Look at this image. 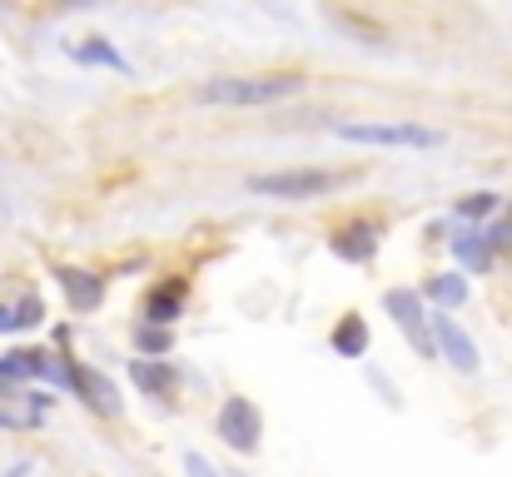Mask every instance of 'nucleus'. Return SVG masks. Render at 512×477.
<instances>
[{
    "label": "nucleus",
    "mask_w": 512,
    "mask_h": 477,
    "mask_svg": "<svg viewBox=\"0 0 512 477\" xmlns=\"http://www.w3.org/2000/svg\"><path fill=\"white\" fill-rule=\"evenodd\" d=\"M353 179H358V169H274V174H254L249 189L264 194V199L299 204V199H324V194H334Z\"/></svg>",
    "instance_id": "nucleus-2"
},
{
    "label": "nucleus",
    "mask_w": 512,
    "mask_h": 477,
    "mask_svg": "<svg viewBox=\"0 0 512 477\" xmlns=\"http://www.w3.org/2000/svg\"><path fill=\"white\" fill-rule=\"evenodd\" d=\"M329 20L339 25L343 35H353L358 45H383V40H388V30H383L378 20H368V15H353V10H339V5H329Z\"/></svg>",
    "instance_id": "nucleus-14"
},
{
    "label": "nucleus",
    "mask_w": 512,
    "mask_h": 477,
    "mask_svg": "<svg viewBox=\"0 0 512 477\" xmlns=\"http://www.w3.org/2000/svg\"><path fill=\"white\" fill-rule=\"evenodd\" d=\"M329 249L339 254L343 264H368V259L378 254V234H373L368 224H348V229H339V234L329 239Z\"/></svg>",
    "instance_id": "nucleus-8"
},
{
    "label": "nucleus",
    "mask_w": 512,
    "mask_h": 477,
    "mask_svg": "<svg viewBox=\"0 0 512 477\" xmlns=\"http://www.w3.org/2000/svg\"><path fill=\"white\" fill-rule=\"evenodd\" d=\"M339 140L348 145H368V150H438L443 135L428 130V125H413V120H343Z\"/></svg>",
    "instance_id": "nucleus-3"
},
{
    "label": "nucleus",
    "mask_w": 512,
    "mask_h": 477,
    "mask_svg": "<svg viewBox=\"0 0 512 477\" xmlns=\"http://www.w3.org/2000/svg\"><path fill=\"white\" fill-rule=\"evenodd\" d=\"M70 60H80V65H105V70H120V75L130 70V60H125L105 35H90L85 45H70Z\"/></svg>",
    "instance_id": "nucleus-12"
},
{
    "label": "nucleus",
    "mask_w": 512,
    "mask_h": 477,
    "mask_svg": "<svg viewBox=\"0 0 512 477\" xmlns=\"http://www.w3.org/2000/svg\"><path fill=\"white\" fill-rule=\"evenodd\" d=\"M184 294H189V284L179 279V284H160L155 294H150V304H145V323H160V328H170L179 309H184Z\"/></svg>",
    "instance_id": "nucleus-11"
},
{
    "label": "nucleus",
    "mask_w": 512,
    "mask_h": 477,
    "mask_svg": "<svg viewBox=\"0 0 512 477\" xmlns=\"http://www.w3.org/2000/svg\"><path fill=\"white\" fill-rule=\"evenodd\" d=\"M130 383L150 398H174V368L165 358H130Z\"/></svg>",
    "instance_id": "nucleus-9"
},
{
    "label": "nucleus",
    "mask_w": 512,
    "mask_h": 477,
    "mask_svg": "<svg viewBox=\"0 0 512 477\" xmlns=\"http://www.w3.org/2000/svg\"><path fill=\"white\" fill-rule=\"evenodd\" d=\"M55 279H60V289H65V299H70V309H75V314H90V309H100V299H105V284H100L95 274H85V269H60Z\"/></svg>",
    "instance_id": "nucleus-7"
},
{
    "label": "nucleus",
    "mask_w": 512,
    "mask_h": 477,
    "mask_svg": "<svg viewBox=\"0 0 512 477\" xmlns=\"http://www.w3.org/2000/svg\"><path fill=\"white\" fill-rule=\"evenodd\" d=\"M453 254H458L468 269H488V264H493L488 229H483V234H478V229H463V234H453Z\"/></svg>",
    "instance_id": "nucleus-15"
},
{
    "label": "nucleus",
    "mask_w": 512,
    "mask_h": 477,
    "mask_svg": "<svg viewBox=\"0 0 512 477\" xmlns=\"http://www.w3.org/2000/svg\"><path fill=\"white\" fill-rule=\"evenodd\" d=\"M299 90H304V75H289V70H274V75H219V80H204L194 90V100L229 105V110H254V105L294 100Z\"/></svg>",
    "instance_id": "nucleus-1"
},
{
    "label": "nucleus",
    "mask_w": 512,
    "mask_h": 477,
    "mask_svg": "<svg viewBox=\"0 0 512 477\" xmlns=\"http://www.w3.org/2000/svg\"><path fill=\"white\" fill-rule=\"evenodd\" d=\"M75 393H80V398H85L95 413H105V418H115V413H120L110 378H100V373H90V368H75Z\"/></svg>",
    "instance_id": "nucleus-10"
},
{
    "label": "nucleus",
    "mask_w": 512,
    "mask_h": 477,
    "mask_svg": "<svg viewBox=\"0 0 512 477\" xmlns=\"http://www.w3.org/2000/svg\"><path fill=\"white\" fill-rule=\"evenodd\" d=\"M433 338H438V353L458 368V373H478V343L463 333V323L448 314H433Z\"/></svg>",
    "instance_id": "nucleus-6"
},
{
    "label": "nucleus",
    "mask_w": 512,
    "mask_h": 477,
    "mask_svg": "<svg viewBox=\"0 0 512 477\" xmlns=\"http://www.w3.org/2000/svg\"><path fill=\"white\" fill-rule=\"evenodd\" d=\"M383 309L393 314V323L403 328V338L413 343L418 358H433V353H438L433 318L423 314V294H413V289H388V294H383Z\"/></svg>",
    "instance_id": "nucleus-4"
},
{
    "label": "nucleus",
    "mask_w": 512,
    "mask_h": 477,
    "mask_svg": "<svg viewBox=\"0 0 512 477\" xmlns=\"http://www.w3.org/2000/svg\"><path fill=\"white\" fill-rule=\"evenodd\" d=\"M329 348H334L339 358H363V353H368V318L343 314V323L334 328V338H329Z\"/></svg>",
    "instance_id": "nucleus-13"
},
{
    "label": "nucleus",
    "mask_w": 512,
    "mask_h": 477,
    "mask_svg": "<svg viewBox=\"0 0 512 477\" xmlns=\"http://www.w3.org/2000/svg\"><path fill=\"white\" fill-rule=\"evenodd\" d=\"M214 438L234 453H254L259 438H264V418L249 398H224L219 403V418H214Z\"/></svg>",
    "instance_id": "nucleus-5"
},
{
    "label": "nucleus",
    "mask_w": 512,
    "mask_h": 477,
    "mask_svg": "<svg viewBox=\"0 0 512 477\" xmlns=\"http://www.w3.org/2000/svg\"><path fill=\"white\" fill-rule=\"evenodd\" d=\"M40 314H45V304H40L35 294H25V299L15 304V328H35V323H40Z\"/></svg>",
    "instance_id": "nucleus-19"
},
{
    "label": "nucleus",
    "mask_w": 512,
    "mask_h": 477,
    "mask_svg": "<svg viewBox=\"0 0 512 477\" xmlns=\"http://www.w3.org/2000/svg\"><path fill=\"white\" fill-rule=\"evenodd\" d=\"M135 348H140L145 358H165L174 348V333L160 328V323H140V328H135Z\"/></svg>",
    "instance_id": "nucleus-17"
},
{
    "label": "nucleus",
    "mask_w": 512,
    "mask_h": 477,
    "mask_svg": "<svg viewBox=\"0 0 512 477\" xmlns=\"http://www.w3.org/2000/svg\"><path fill=\"white\" fill-rule=\"evenodd\" d=\"M184 473L189 477H219V468H214L204 453H184Z\"/></svg>",
    "instance_id": "nucleus-20"
},
{
    "label": "nucleus",
    "mask_w": 512,
    "mask_h": 477,
    "mask_svg": "<svg viewBox=\"0 0 512 477\" xmlns=\"http://www.w3.org/2000/svg\"><path fill=\"white\" fill-rule=\"evenodd\" d=\"M5 477H30V458H20V463H15V468H10Z\"/></svg>",
    "instance_id": "nucleus-22"
},
{
    "label": "nucleus",
    "mask_w": 512,
    "mask_h": 477,
    "mask_svg": "<svg viewBox=\"0 0 512 477\" xmlns=\"http://www.w3.org/2000/svg\"><path fill=\"white\" fill-rule=\"evenodd\" d=\"M458 214H463V219H493V214H498V194H493V189L463 194V199H458Z\"/></svg>",
    "instance_id": "nucleus-18"
},
{
    "label": "nucleus",
    "mask_w": 512,
    "mask_h": 477,
    "mask_svg": "<svg viewBox=\"0 0 512 477\" xmlns=\"http://www.w3.org/2000/svg\"><path fill=\"white\" fill-rule=\"evenodd\" d=\"M428 299L448 314V309H458V304L468 299V279H463V274H433V279H428Z\"/></svg>",
    "instance_id": "nucleus-16"
},
{
    "label": "nucleus",
    "mask_w": 512,
    "mask_h": 477,
    "mask_svg": "<svg viewBox=\"0 0 512 477\" xmlns=\"http://www.w3.org/2000/svg\"><path fill=\"white\" fill-rule=\"evenodd\" d=\"M0 333H15V309H0Z\"/></svg>",
    "instance_id": "nucleus-21"
}]
</instances>
